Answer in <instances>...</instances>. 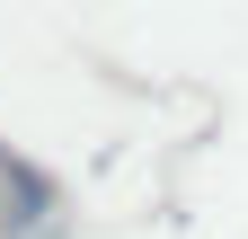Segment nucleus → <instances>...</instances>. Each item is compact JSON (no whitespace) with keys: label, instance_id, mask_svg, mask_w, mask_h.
I'll return each instance as SVG.
<instances>
[{"label":"nucleus","instance_id":"obj_1","mask_svg":"<svg viewBox=\"0 0 248 239\" xmlns=\"http://www.w3.org/2000/svg\"><path fill=\"white\" fill-rule=\"evenodd\" d=\"M0 177H27V168H9V160H0Z\"/></svg>","mask_w":248,"mask_h":239}]
</instances>
